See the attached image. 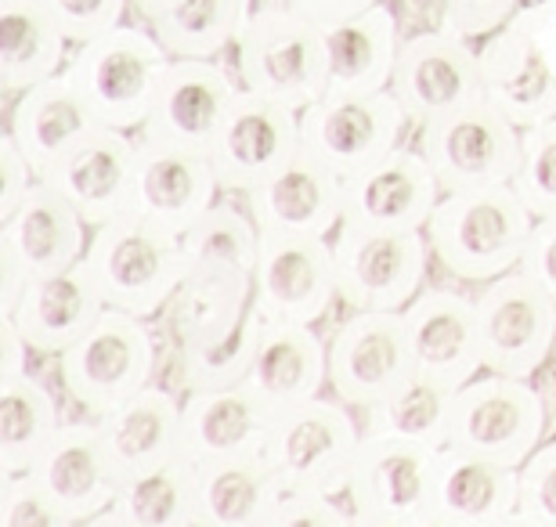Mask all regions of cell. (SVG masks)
Instances as JSON below:
<instances>
[{
  "label": "cell",
  "mask_w": 556,
  "mask_h": 527,
  "mask_svg": "<svg viewBox=\"0 0 556 527\" xmlns=\"http://www.w3.org/2000/svg\"><path fill=\"white\" fill-rule=\"evenodd\" d=\"M517 524L556 527V441L539 444L520 466Z\"/></svg>",
  "instance_id": "44"
},
{
  "label": "cell",
  "mask_w": 556,
  "mask_h": 527,
  "mask_svg": "<svg viewBox=\"0 0 556 527\" xmlns=\"http://www.w3.org/2000/svg\"><path fill=\"white\" fill-rule=\"evenodd\" d=\"M261 231L332 235L343 224V174L300 149L293 160L247 192Z\"/></svg>",
  "instance_id": "23"
},
{
  "label": "cell",
  "mask_w": 556,
  "mask_h": 527,
  "mask_svg": "<svg viewBox=\"0 0 556 527\" xmlns=\"http://www.w3.org/2000/svg\"><path fill=\"white\" fill-rule=\"evenodd\" d=\"M348 524H354V513L348 510L343 495H329V491L282 488L271 513V527H348Z\"/></svg>",
  "instance_id": "45"
},
{
  "label": "cell",
  "mask_w": 556,
  "mask_h": 527,
  "mask_svg": "<svg viewBox=\"0 0 556 527\" xmlns=\"http://www.w3.org/2000/svg\"><path fill=\"white\" fill-rule=\"evenodd\" d=\"M452 394V387H444L430 376H408L394 394L365 409V416H369L365 434H387L427 448H444L448 444Z\"/></svg>",
  "instance_id": "38"
},
{
  "label": "cell",
  "mask_w": 556,
  "mask_h": 527,
  "mask_svg": "<svg viewBox=\"0 0 556 527\" xmlns=\"http://www.w3.org/2000/svg\"><path fill=\"white\" fill-rule=\"evenodd\" d=\"M517 0H441V26L459 37H492L514 15Z\"/></svg>",
  "instance_id": "47"
},
{
  "label": "cell",
  "mask_w": 556,
  "mask_h": 527,
  "mask_svg": "<svg viewBox=\"0 0 556 527\" xmlns=\"http://www.w3.org/2000/svg\"><path fill=\"white\" fill-rule=\"evenodd\" d=\"M416 376L405 311H354L329 340V387L343 405L372 409Z\"/></svg>",
  "instance_id": "12"
},
{
  "label": "cell",
  "mask_w": 556,
  "mask_h": 527,
  "mask_svg": "<svg viewBox=\"0 0 556 527\" xmlns=\"http://www.w3.org/2000/svg\"><path fill=\"white\" fill-rule=\"evenodd\" d=\"M199 527H271L278 502L275 469L264 455L195 463Z\"/></svg>",
  "instance_id": "34"
},
{
  "label": "cell",
  "mask_w": 556,
  "mask_h": 527,
  "mask_svg": "<svg viewBox=\"0 0 556 527\" xmlns=\"http://www.w3.org/2000/svg\"><path fill=\"white\" fill-rule=\"evenodd\" d=\"M0 242H8L22 256L29 275H51L84 261L87 242H91V224L59 188L37 181L29 196L0 221Z\"/></svg>",
  "instance_id": "30"
},
{
  "label": "cell",
  "mask_w": 556,
  "mask_h": 527,
  "mask_svg": "<svg viewBox=\"0 0 556 527\" xmlns=\"http://www.w3.org/2000/svg\"><path fill=\"white\" fill-rule=\"evenodd\" d=\"M91 127H98V116L65 73L26 87L8 112V134L18 141L37 177L48 174Z\"/></svg>",
  "instance_id": "29"
},
{
  "label": "cell",
  "mask_w": 556,
  "mask_h": 527,
  "mask_svg": "<svg viewBox=\"0 0 556 527\" xmlns=\"http://www.w3.org/2000/svg\"><path fill=\"white\" fill-rule=\"evenodd\" d=\"M87 267H91L109 308L130 311L138 318H160L188 264L181 235L166 231L138 213H124V217L91 228Z\"/></svg>",
  "instance_id": "3"
},
{
  "label": "cell",
  "mask_w": 556,
  "mask_h": 527,
  "mask_svg": "<svg viewBox=\"0 0 556 527\" xmlns=\"http://www.w3.org/2000/svg\"><path fill=\"white\" fill-rule=\"evenodd\" d=\"M73 43L43 0H0V87L22 95L26 87L65 73Z\"/></svg>",
  "instance_id": "35"
},
{
  "label": "cell",
  "mask_w": 556,
  "mask_h": 527,
  "mask_svg": "<svg viewBox=\"0 0 556 527\" xmlns=\"http://www.w3.org/2000/svg\"><path fill=\"white\" fill-rule=\"evenodd\" d=\"M275 409L250 384L188 390L181 401V452L192 463L261 455Z\"/></svg>",
  "instance_id": "25"
},
{
  "label": "cell",
  "mask_w": 556,
  "mask_h": 527,
  "mask_svg": "<svg viewBox=\"0 0 556 527\" xmlns=\"http://www.w3.org/2000/svg\"><path fill=\"white\" fill-rule=\"evenodd\" d=\"M149 29L170 59H217L236 48L239 0H174Z\"/></svg>",
  "instance_id": "40"
},
{
  "label": "cell",
  "mask_w": 556,
  "mask_h": 527,
  "mask_svg": "<svg viewBox=\"0 0 556 527\" xmlns=\"http://www.w3.org/2000/svg\"><path fill=\"white\" fill-rule=\"evenodd\" d=\"M43 4H48L54 22H59L62 33L76 48V43L119 26V22H124V11L130 8V0H43Z\"/></svg>",
  "instance_id": "46"
},
{
  "label": "cell",
  "mask_w": 556,
  "mask_h": 527,
  "mask_svg": "<svg viewBox=\"0 0 556 527\" xmlns=\"http://www.w3.org/2000/svg\"><path fill=\"white\" fill-rule=\"evenodd\" d=\"M473 300L481 365L503 376H535L556 347V300L520 267L492 278Z\"/></svg>",
  "instance_id": "11"
},
{
  "label": "cell",
  "mask_w": 556,
  "mask_h": 527,
  "mask_svg": "<svg viewBox=\"0 0 556 527\" xmlns=\"http://www.w3.org/2000/svg\"><path fill=\"white\" fill-rule=\"evenodd\" d=\"M520 134L503 109L473 98L419 127V152L427 155L444 192L509 185L520 166Z\"/></svg>",
  "instance_id": "8"
},
{
  "label": "cell",
  "mask_w": 556,
  "mask_h": 527,
  "mask_svg": "<svg viewBox=\"0 0 556 527\" xmlns=\"http://www.w3.org/2000/svg\"><path fill=\"white\" fill-rule=\"evenodd\" d=\"M181 250L185 264H217L253 275L261 250V228L250 210L214 203L181 235Z\"/></svg>",
  "instance_id": "41"
},
{
  "label": "cell",
  "mask_w": 556,
  "mask_h": 527,
  "mask_svg": "<svg viewBox=\"0 0 556 527\" xmlns=\"http://www.w3.org/2000/svg\"><path fill=\"white\" fill-rule=\"evenodd\" d=\"M520 272H525L531 283H539L556 300V213H549V217H535L528 250L520 256Z\"/></svg>",
  "instance_id": "49"
},
{
  "label": "cell",
  "mask_w": 556,
  "mask_h": 527,
  "mask_svg": "<svg viewBox=\"0 0 556 527\" xmlns=\"http://www.w3.org/2000/svg\"><path fill=\"white\" fill-rule=\"evenodd\" d=\"M0 340H4V354H0V379H15L22 373H29V354L33 347L22 336L11 315H0Z\"/></svg>",
  "instance_id": "52"
},
{
  "label": "cell",
  "mask_w": 556,
  "mask_h": 527,
  "mask_svg": "<svg viewBox=\"0 0 556 527\" xmlns=\"http://www.w3.org/2000/svg\"><path fill=\"white\" fill-rule=\"evenodd\" d=\"M261 325H264V315L257 308H250L247 318L239 325H231L228 332L188 343V347H177L174 362H177V379H181V387L185 390H217V387L247 384L250 368H253V354H257Z\"/></svg>",
  "instance_id": "39"
},
{
  "label": "cell",
  "mask_w": 556,
  "mask_h": 527,
  "mask_svg": "<svg viewBox=\"0 0 556 527\" xmlns=\"http://www.w3.org/2000/svg\"><path fill=\"white\" fill-rule=\"evenodd\" d=\"M105 308L109 304L84 256L62 272L33 275L11 318L29 340L33 354L59 357L91 329Z\"/></svg>",
  "instance_id": "26"
},
{
  "label": "cell",
  "mask_w": 556,
  "mask_h": 527,
  "mask_svg": "<svg viewBox=\"0 0 556 527\" xmlns=\"http://www.w3.org/2000/svg\"><path fill=\"white\" fill-rule=\"evenodd\" d=\"M59 430V401L40 379H0V474H29Z\"/></svg>",
  "instance_id": "37"
},
{
  "label": "cell",
  "mask_w": 556,
  "mask_h": 527,
  "mask_svg": "<svg viewBox=\"0 0 556 527\" xmlns=\"http://www.w3.org/2000/svg\"><path fill=\"white\" fill-rule=\"evenodd\" d=\"M337 297L351 311H405L422 293L430 242L422 228H369L343 221L332 239Z\"/></svg>",
  "instance_id": "5"
},
{
  "label": "cell",
  "mask_w": 556,
  "mask_h": 527,
  "mask_svg": "<svg viewBox=\"0 0 556 527\" xmlns=\"http://www.w3.org/2000/svg\"><path fill=\"white\" fill-rule=\"evenodd\" d=\"M0 527H73L29 474H0Z\"/></svg>",
  "instance_id": "43"
},
{
  "label": "cell",
  "mask_w": 556,
  "mask_h": 527,
  "mask_svg": "<svg viewBox=\"0 0 556 527\" xmlns=\"http://www.w3.org/2000/svg\"><path fill=\"white\" fill-rule=\"evenodd\" d=\"M155 365H160V351H155L149 318L119 308H105L91 329L70 351L59 354L65 390L94 419L149 387L155 379Z\"/></svg>",
  "instance_id": "4"
},
{
  "label": "cell",
  "mask_w": 556,
  "mask_h": 527,
  "mask_svg": "<svg viewBox=\"0 0 556 527\" xmlns=\"http://www.w3.org/2000/svg\"><path fill=\"white\" fill-rule=\"evenodd\" d=\"M546 434V401L525 376H473L452 394L448 444L520 469Z\"/></svg>",
  "instance_id": "7"
},
{
  "label": "cell",
  "mask_w": 556,
  "mask_h": 527,
  "mask_svg": "<svg viewBox=\"0 0 556 527\" xmlns=\"http://www.w3.org/2000/svg\"><path fill=\"white\" fill-rule=\"evenodd\" d=\"M170 54L149 26H113L76 43L65 76L76 84L98 123L119 130H141Z\"/></svg>",
  "instance_id": "2"
},
{
  "label": "cell",
  "mask_w": 556,
  "mask_h": 527,
  "mask_svg": "<svg viewBox=\"0 0 556 527\" xmlns=\"http://www.w3.org/2000/svg\"><path fill=\"white\" fill-rule=\"evenodd\" d=\"M135 174H138V138L130 130L98 123L51 166L40 181L70 199L80 217L98 228L130 213L135 203Z\"/></svg>",
  "instance_id": "16"
},
{
  "label": "cell",
  "mask_w": 556,
  "mask_h": 527,
  "mask_svg": "<svg viewBox=\"0 0 556 527\" xmlns=\"http://www.w3.org/2000/svg\"><path fill=\"white\" fill-rule=\"evenodd\" d=\"M296 152L300 112L268 102L253 91H239L206 155L214 163L220 188L247 196Z\"/></svg>",
  "instance_id": "15"
},
{
  "label": "cell",
  "mask_w": 556,
  "mask_h": 527,
  "mask_svg": "<svg viewBox=\"0 0 556 527\" xmlns=\"http://www.w3.org/2000/svg\"><path fill=\"white\" fill-rule=\"evenodd\" d=\"M343 401L311 398L300 405L278 409L264 441V459L282 488L329 491L343 495L351 459L358 452L362 430Z\"/></svg>",
  "instance_id": "6"
},
{
  "label": "cell",
  "mask_w": 556,
  "mask_h": 527,
  "mask_svg": "<svg viewBox=\"0 0 556 527\" xmlns=\"http://www.w3.org/2000/svg\"><path fill=\"white\" fill-rule=\"evenodd\" d=\"M542 48H546V59H549L553 73H556V22H553L546 33H542Z\"/></svg>",
  "instance_id": "56"
},
{
  "label": "cell",
  "mask_w": 556,
  "mask_h": 527,
  "mask_svg": "<svg viewBox=\"0 0 556 527\" xmlns=\"http://www.w3.org/2000/svg\"><path fill=\"white\" fill-rule=\"evenodd\" d=\"M484 98L503 109L517 127L556 116V73L542 48V37L517 26L495 29L481 43Z\"/></svg>",
  "instance_id": "27"
},
{
  "label": "cell",
  "mask_w": 556,
  "mask_h": 527,
  "mask_svg": "<svg viewBox=\"0 0 556 527\" xmlns=\"http://www.w3.org/2000/svg\"><path fill=\"white\" fill-rule=\"evenodd\" d=\"M94 524L116 527H199L195 463L174 459L166 466L144 469L119 480L116 499Z\"/></svg>",
  "instance_id": "36"
},
{
  "label": "cell",
  "mask_w": 556,
  "mask_h": 527,
  "mask_svg": "<svg viewBox=\"0 0 556 527\" xmlns=\"http://www.w3.org/2000/svg\"><path fill=\"white\" fill-rule=\"evenodd\" d=\"M109 455L119 469V477L144 474V469L166 466L181 459V401L174 390L149 384L105 416H98Z\"/></svg>",
  "instance_id": "32"
},
{
  "label": "cell",
  "mask_w": 556,
  "mask_h": 527,
  "mask_svg": "<svg viewBox=\"0 0 556 527\" xmlns=\"http://www.w3.org/2000/svg\"><path fill=\"white\" fill-rule=\"evenodd\" d=\"M231 51H236L239 87L268 98V102L304 112L329 91L326 33L311 18L282 33H271V37L236 43Z\"/></svg>",
  "instance_id": "18"
},
{
  "label": "cell",
  "mask_w": 556,
  "mask_h": 527,
  "mask_svg": "<svg viewBox=\"0 0 556 527\" xmlns=\"http://www.w3.org/2000/svg\"><path fill=\"white\" fill-rule=\"evenodd\" d=\"M391 91L402 102L408 123L422 127L473 98H484L481 54L470 48V37L444 26L413 33L397 51Z\"/></svg>",
  "instance_id": "14"
},
{
  "label": "cell",
  "mask_w": 556,
  "mask_h": 527,
  "mask_svg": "<svg viewBox=\"0 0 556 527\" xmlns=\"http://www.w3.org/2000/svg\"><path fill=\"white\" fill-rule=\"evenodd\" d=\"M372 4H380V0H304V11L315 26L326 29V26H337V22L362 15V11H369Z\"/></svg>",
  "instance_id": "53"
},
{
  "label": "cell",
  "mask_w": 556,
  "mask_h": 527,
  "mask_svg": "<svg viewBox=\"0 0 556 527\" xmlns=\"http://www.w3.org/2000/svg\"><path fill=\"white\" fill-rule=\"evenodd\" d=\"M239 91V80L225 65H217V59H170L141 134L181 149L210 152Z\"/></svg>",
  "instance_id": "17"
},
{
  "label": "cell",
  "mask_w": 556,
  "mask_h": 527,
  "mask_svg": "<svg viewBox=\"0 0 556 527\" xmlns=\"http://www.w3.org/2000/svg\"><path fill=\"white\" fill-rule=\"evenodd\" d=\"M321 33H326L329 54V91H383L391 87L405 37L397 29V15L383 0Z\"/></svg>",
  "instance_id": "33"
},
{
  "label": "cell",
  "mask_w": 556,
  "mask_h": 527,
  "mask_svg": "<svg viewBox=\"0 0 556 527\" xmlns=\"http://www.w3.org/2000/svg\"><path fill=\"white\" fill-rule=\"evenodd\" d=\"M225 192L206 152L181 149L170 141H155L138 134V174L130 213L185 235Z\"/></svg>",
  "instance_id": "19"
},
{
  "label": "cell",
  "mask_w": 556,
  "mask_h": 527,
  "mask_svg": "<svg viewBox=\"0 0 556 527\" xmlns=\"http://www.w3.org/2000/svg\"><path fill=\"white\" fill-rule=\"evenodd\" d=\"M509 185L535 217L556 213V116L525 127V134H520V166Z\"/></svg>",
  "instance_id": "42"
},
{
  "label": "cell",
  "mask_w": 556,
  "mask_h": 527,
  "mask_svg": "<svg viewBox=\"0 0 556 527\" xmlns=\"http://www.w3.org/2000/svg\"><path fill=\"white\" fill-rule=\"evenodd\" d=\"M37 181L40 177L29 166L26 155H22L18 141L4 130V138H0V221L29 196V188Z\"/></svg>",
  "instance_id": "50"
},
{
  "label": "cell",
  "mask_w": 556,
  "mask_h": 527,
  "mask_svg": "<svg viewBox=\"0 0 556 527\" xmlns=\"http://www.w3.org/2000/svg\"><path fill=\"white\" fill-rule=\"evenodd\" d=\"M405 127L408 116L391 87L326 91L300 112V149L348 177L397 149Z\"/></svg>",
  "instance_id": "10"
},
{
  "label": "cell",
  "mask_w": 556,
  "mask_h": 527,
  "mask_svg": "<svg viewBox=\"0 0 556 527\" xmlns=\"http://www.w3.org/2000/svg\"><path fill=\"white\" fill-rule=\"evenodd\" d=\"M337 297V256L329 235L261 231L253 264V308L264 318L315 325Z\"/></svg>",
  "instance_id": "13"
},
{
  "label": "cell",
  "mask_w": 556,
  "mask_h": 527,
  "mask_svg": "<svg viewBox=\"0 0 556 527\" xmlns=\"http://www.w3.org/2000/svg\"><path fill=\"white\" fill-rule=\"evenodd\" d=\"M304 0H239V37L236 43H250L271 33H282L304 22Z\"/></svg>",
  "instance_id": "48"
},
{
  "label": "cell",
  "mask_w": 556,
  "mask_h": 527,
  "mask_svg": "<svg viewBox=\"0 0 556 527\" xmlns=\"http://www.w3.org/2000/svg\"><path fill=\"white\" fill-rule=\"evenodd\" d=\"M29 267L22 264V256L11 250L8 242H0V315H11L18 308L22 293L29 286Z\"/></svg>",
  "instance_id": "51"
},
{
  "label": "cell",
  "mask_w": 556,
  "mask_h": 527,
  "mask_svg": "<svg viewBox=\"0 0 556 527\" xmlns=\"http://www.w3.org/2000/svg\"><path fill=\"white\" fill-rule=\"evenodd\" d=\"M553 22H556V0H517L514 15H509V26L535 33V37H542Z\"/></svg>",
  "instance_id": "54"
},
{
  "label": "cell",
  "mask_w": 556,
  "mask_h": 527,
  "mask_svg": "<svg viewBox=\"0 0 556 527\" xmlns=\"http://www.w3.org/2000/svg\"><path fill=\"white\" fill-rule=\"evenodd\" d=\"M170 4H174V0H130V8L138 11L144 26H149V22H155V18H160L163 11L170 8Z\"/></svg>",
  "instance_id": "55"
},
{
  "label": "cell",
  "mask_w": 556,
  "mask_h": 527,
  "mask_svg": "<svg viewBox=\"0 0 556 527\" xmlns=\"http://www.w3.org/2000/svg\"><path fill=\"white\" fill-rule=\"evenodd\" d=\"M405 322L419 376L459 390L484 368L473 297H463L455 289H422L405 308Z\"/></svg>",
  "instance_id": "24"
},
{
  "label": "cell",
  "mask_w": 556,
  "mask_h": 527,
  "mask_svg": "<svg viewBox=\"0 0 556 527\" xmlns=\"http://www.w3.org/2000/svg\"><path fill=\"white\" fill-rule=\"evenodd\" d=\"M247 384L275 412L318 398L329 387V343L307 322L264 318Z\"/></svg>",
  "instance_id": "31"
},
{
  "label": "cell",
  "mask_w": 556,
  "mask_h": 527,
  "mask_svg": "<svg viewBox=\"0 0 556 527\" xmlns=\"http://www.w3.org/2000/svg\"><path fill=\"white\" fill-rule=\"evenodd\" d=\"M520 469L444 444L433 463L427 527L517 524Z\"/></svg>",
  "instance_id": "22"
},
{
  "label": "cell",
  "mask_w": 556,
  "mask_h": 527,
  "mask_svg": "<svg viewBox=\"0 0 556 527\" xmlns=\"http://www.w3.org/2000/svg\"><path fill=\"white\" fill-rule=\"evenodd\" d=\"M535 213L514 185H488L444 192L427 221L430 253L444 272L463 283H492L520 267Z\"/></svg>",
  "instance_id": "1"
},
{
  "label": "cell",
  "mask_w": 556,
  "mask_h": 527,
  "mask_svg": "<svg viewBox=\"0 0 556 527\" xmlns=\"http://www.w3.org/2000/svg\"><path fill=\"white\" fill-rule=\"evenodd\" d=\"M438 452L441 448L402 441V437L362 434L348 469V485H343V502L354 513V524H427Z\"/></svg>",
  "instance_id": "9"
},
{
  "label": "cell",
  "mask_w": 556,
  "mask_h": 527,
  "mask_svg": "<svg viewBox=\"0 0 556 527\" xmlns=\"http://www.w3.org/2000/svg\"><path fill=\"white\" fill-rule=\"evenodd\" d=\"M444 188L419 149L397 145L343 177V221L369 228H427Z\"/></svg>",
  "instance_id": "20"
},
{
  "label": "cell",
  "mask_w": 556,
  "mask_h": 527,
  "mask_svg": "<svg viewBox=\"0 0 556 527\" xmlns=\"http://www.w3.org/2000/svg\"><path fill=\"white\" fill-rule=\"evenodd\" d=\"M29 477L48 491L73 524H94L113 506L119 488V469L109 455L102 426L94 423H62L48 452L37 459Z\"/></svg>",
  "instance_id": "21"
},
{
  "label": "cell",
  "mask_w": 556,
  "mask_h": 527,
  "mask_svg": "<svg viewBox=\"0 0 556 527\" xmlns=\"http://www.w3.org/2000/svg\"><path fill=\"white\" fill-rule=\"evenodd\" d=\"M253 308V275L217 264H188L160 311V332L170 351L228 332Z\"/></svg>",
  "instance_id": "28"
}]
</instances>
